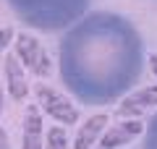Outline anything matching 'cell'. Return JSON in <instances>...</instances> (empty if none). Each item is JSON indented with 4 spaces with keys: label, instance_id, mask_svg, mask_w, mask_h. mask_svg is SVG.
Returning a JSON list of instances; mask_svg holds the SVG:
<instances>
[{
    "label": "cell",
    "instance_id": "cell-1",
    "mask_svg": "<svg viewBox=\"0 0 157 149\" xmlns=\"http://www.w3.org/2000/svg\"><path fill=\"white\" fill-rule=\"evenodd\" d=\"M144 66V37L121 13L86 11L60 34L58 73L78 105L105 107L121 102L141 81Z\"/></svg>",
    "mask_w": 157,
    "mask_h": 149
},
{
    "label": "cell",
    "instance_id": "cell-2",
    "mask_svg": "<svg viewBox=\"0 0 157 149\" xmlns=\"http://www.w3.org/2000/svg\"><path fill=\"white\" fill-rule=\"evenodd\" d=\"M6 3L24 26L45 34L66 32L92 6V0H6Z\"/></svg>",
    "mask_w": 157,
    "mask_h": 149
},
{
    "label": "cell",
    "instance_id": "cell-3",
    "mask_svg": "<svg viewBox=\"0 0 157 149\" xmlns=\"http://www.w3.org/2000/svg\"><path fill=\"white\" fill-rule=\"evenodd\" d=\"M37 99H39V107L47 113L50 118H55V120L66 123V126H71V123L78 120V110L76 105H73L71 99L66 97V94L55 92L52 86H45V84H37Z\"/></svg>",
    "mask_w": 157,
    "mask_h": 149
},
{
    "label": "cell",
    "instance_id": "cell-4",
    "mask_svg": "<svg viewBox=\"0 0 157 149\" xmlns=\"http://www.w3.org/2000/svg\"><path fill=\"white\" fill-rule=\"evenodd\" d=\"M16 58H18V63H24V66L32 73H37V76H47L50 68H52L45 47H42L32 34H18L16 37Z\"/></svg>",
    "mask_w": 157,
    "mask_h": 149
},
{
    "label": "cell",
    "instance_id": "cell-5",
    "mask_svg": "<svg viewBox=\"0 0 157 149\" xmlns=\"http://www.w3.org/2000/svg\"><path fill=\"white\" fill-rule=\"evenodd\" d=\"M155 107H157V86H144V89H139V92L131 89V92L121 99L118 115L136 118V115H141V113H147V110H155Z\"/></svg>",
    "mask_w": 157,
    "mask_h": 149
},
{
    "label": "cell",
    "instance_id": "cell-6",
    "mask_svg": "<svg viewBox=\"0 0 157 149\" xmlns=\"http://www.w3.org/2000/svg\"><path fill=\"white\" fill-rule=\"evenodd\" d=\"M139 133H141V120H121L118 126L105 128L102 139L97 144L102 149H118V147H126L128 141H134Z\"/></svg>",
    "mask_w": 157,
    "mask_h": 149
},
{
    "label": "cell",
    "instance_id": "cell-7",
    "mask_svg": "<svg viewBox=\"0 0 157 149\" xmlns=\"http://www.w3.org/2000/svg\"><path fill=\"white\" fill-rule=\"evenodd\" d=\"M107 126V115L100 113V115H92L86 123H81L76 133V141H73V149H92L97 141H100V133L105 131Z\"/></svg>",
    "mask_w": 157,
    "mask_h": 149
},
{
    "label": "cell",
    "instance_id": "cell-8",
    "mask_svg": "<svg viewBox=\"0 0 157 149\" xmlns=\"http://www.w3.org/2000/svg\"><path fill=\"white\" fill-rule=\"evenodd\" d=\"M21 149H42V118H39L37 107H29L26 110Z\"/></svg>",
    "mask_w": 157,
    "mask_h": 149
},
{
    "label": "cell",
    "instance_id": "cell-9",
    "mask_svg": "<svg viewBox=\"0 0 157 149\" xmlns=\"http://www.w3.org/2000/svg\"><path fill=\"white\" fill-rule=\"evenodd\" d=\"M6 73H8V86H11L13 99H24L26 97V78H24V73H21V66H18L16 55L6 58Z\"/></svg>",
    "mask_w": 157,
    "mask_h": 149
},
{
    "label": "cell",
    "instance_id": "cell-10",
    "mask_svg": "<svg viewBox=\"0 0 157 149\" xmlns=\"http://www.w3.org/2000/svg\"><path fill=\"white\" fill-rule=\"evenodd\" d=\"M141 149H157V110L149 115V120L144 126V144H141Z\"/></svg>",
    "mask_w": 157,
    "mask_h": 149
},
{
    "label": "cell",
    "instance_id": "cell-11",
    "mask_svg": "<svg viewBox=\"0 0 157 149\" xmlns=\"http://www.w3.org/2000/svg\"><path fill=\"white\" fill-rule=\"evenodd\" d=\"M47 149H68V136L63 128H50L47 131Z\"/></svg>",
    "mask_w": 157,
    "mask_h": 149
},
{
    "label": "cell",
    "instance_id": "cell-12",
    "mask_svg": "<svg viewBox=\"0 0 157 149\" xmlns=\"http://www.w3.org/2000/svg\"><path fill=\"white\" fill-rule=\"evenodd\" d=\"M11 39H13V29L11 26H3V29H0V50H6L8 44H11Z\"/></svg>",
    "mask_w": 157,
    "mask_h": 149
},
{
    "label": "cell",
    "instance_id": "cell-13",
    "mask_svg": "<svg viewBox=\"0 0 157 149\" xmlns=\"http://www.w3.org/2000/svg\"><path fill=\"white\" fill-rule=\"evenodd\" d=\"M147 63H149V68H152V73L157 76V52H152L149 58H147Z\"/></svg>",
    "mask_w": 157,
    "mask_h": 149
},
{
    "label": "cell",
    "instance_id": "cell-14",
    "mask_svg": "<svg viewBox=\"0 0 157 149\" xmlns=\"http://www.w3.org/2000/svg\"><path fill=\"white\" fill-rule=\"evenodd\" d=\"M0 149H11V144H8V136H6V131L0 128Z\"/></svg>",
    "mask_w": 157,
    "mask_h": 149
},
{
    "label": "cell",
    "instance_id": "cell-15",
    "mask_svg": "<svg viewBox=\"0 0 157 149\" xmlns=\"http://www.w3.org/2000/svg\"><path fill=\"white\" fill-rule=\"evenodd\" d=\"M0 113H3V86H0Z\"/></svg>",
    "mask_w": 157,
    "mask_h": 149
}]
</instances>
